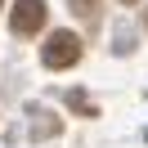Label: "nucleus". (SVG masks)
I'll list each match as a JSON object with an SVG mask.
<instances>
[{"instance_id": "nucleus-1", "label": "nucleus", "mask_w": 148, "mask_h": 148, "mask_svg": "<svg viewBox=\"0 0 148 148\" xmlns=\"http://www.w3.org/2000/svg\"><path fill=\"white\" fill-rule=\"evenodd\" d=\"M40 63L54 67V72L81 63V36H76V32H54V36L45 40V49H40Z\"/></svg>"}, {"instance_id": "nucleus-2", "label": "nucleus", "mask_w": 148, "mask_h": 148, "mask_svg": "<svg viewBox=\"0 0 148 148\" xmlns=\"http://www.w3.org/2000/svg\"><path fill=\"white\" fill-rule=\"evenodd\" d=\"M45 18H49L45 0H18L14 14H9V27H14V36H36L45 27Z\"/></svg>"}, {"instance_id": "nucleus-3", "label": "nucleus", "mask_w": 148, "mask_h": 148, "mask_svg": "<svg viewBox=\"0 0 148 148\" xmlns=\"http://www.w3.org/2000/svg\"><path fill=\"white\" fill-rule=\"evenodd\" d=\"M72 14H81V18H94V14H99V0H72Z\"/></svg>"}, {"instance_id": "nucleus-4", "label": "nucleus", "mask_w": 148, "mask_h": 148, "mask_svg": "<svg viewBox=\"0 0 148 148\" xmlns=\"http://www.w3.org/2000/svg\"><path fill=\"white\" fill-rule=\"evenodd\" d=\"M121 5H135V0H121Z\"/></svg>"}]
</instances>
